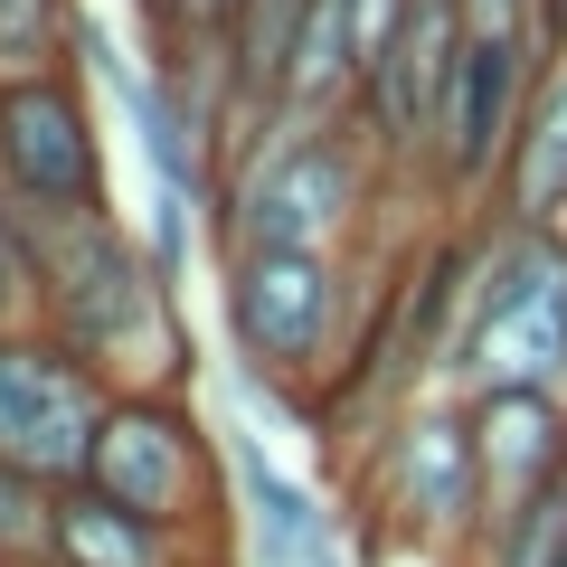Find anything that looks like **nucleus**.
<instances>
[{
  "mask_svg": "<svg viewBox=\"0 0 567 567\" xmlns=\"http://www.w3.org/2000/svg\"><path fill=\"white\" fill-rule=\"evenodd\" d=\"M76 0H0V85L39 76V66H76Z\"/></svg>",
  "mask_w": 567,
  "mask_h": 567,
  "instance_id": "dca6fc26",
  "label": "nucleus"
},
{
  "mask_svg": "<svg viewBox=\"0 0 567 567\" xmlns=\"http://www.w3.org/2000/svg\"><path fill=\"white\" fill-rule=\"evenodd\" d=\"M558 39H567V0H558Z\"/></svg>",
  "mask_w": 567,
  "mask_h": 567,
  "instance_id": "6ab92c4d",
  "label": "nucleus"
},
{
  "mask_svg": "<svg viewBox=\"0 0 567 567\" xmlns=\"http://www.w3.org/2000/svg\"><path fill=\"white\" fill-rule=\"evenodd\" d=\"M473 445H483V492H492V511L539 502L548 483H567V398H548V388L473 398Z\"/></svg>",
  "mask_w": 567,
  "mask_h": 567,
  "instance_id": "f8f14e48",
  "label": "nucleus"
},
{
  "mask_svg": "<svg viewBox=\"0 0 567 567\" xmlns=\"http://www.w3.org/2000/svg\"><path fill=\"white\" fill-rule=\"evenodd\" d=\"M48 529H58V492L39 473L0 464V558L10 567H48Z\"/></svg>",
  "mask_w": 567,
  "mask_h": 567,
  "instance_id": "f3484780",
  "label": "nucleus"
},
{
  "mask_svg": "<svg viewBox=\"0 0 567 567\" xmlns=\"http://www.w3.org/2000/svg\"><path fill=\"white\" fill-rule=\"evenodd\" d=\"M464 567H567V483H548L520 511H492L483 539L464 548Z\"/></svg>",
  "mask_w": 567,
  "mask_h": 567,
  "instance_id": "2eb2a0df",
  "label": "nucleus"
},
{
  "mask_svg": "<svg viewBox=\"0 0 567 567\" xmlns=\"http://www.w3.org/2000/svg\"><path fill=\"white\" fill-rule=\"evenodd\" d=\"M227 284V331L237 360L265 398H322L331 369L350 350V256H312V246H227L218 256Z\"/></svg>",
  "mask_w": 567,
  "mask_h": 567,
  "instance_id": "20e7f679",
  "label": "nucleus"
},
{
  "mask_svg": "<svg viewBox=\"0 0 567 567\" xmlns=\"http://www.w3.org/2000/svg\"><path fill=\"white\" fill-rule=\"evenodd\" d=\"M454 398H502V388H548L567 398V227H511L483 237V293L473 331L445 369Z\"/></svg>",
  "mask_w": 567,
  "mask_h": 567,
  "instance_id": "39448f33",
  "label": "nucleus"
},
{
  "mask_svg": "<svg viewBox=\"0 0 567 567\" xmlns=\"http://www.w3.org/2000/svg\"><path fill=\"white\" fill-rule=\"evenodd\" d=\"M539 66H548L539 48L464 39V66H454L445 114H435V171H425V189L445 208H492L502 199V171H511V142H520Z\"/></svg>",
  "mask_w": 567,
  "mask_h": 567,
  "instance_id": "9d476101",
  "label": "nucleus"
},
{
  "mask_svg": "<svg viewBox=\"0 0 567 567\" xmlns=\"http://www.w3.org/2000/svg\"><path fill=\"white\" fill-rule=\"evenodd\" d=\"M0 189L20 218L104 208V133L76 66H39V76L0 85Z\"/></svg>",
  "mask_w": 567,
  "mask_h": 567,
  "instance_id": "6e6552de",
  "label": "nucleus"
},
{
  "mask_svg": "<svg viewBox=\"0 0 567 567\" xmlns=\"http://www.w3.org/2000/svg\"><path fill=\"white\" fill-rule=\"evenodd\" d=\"M48 567H237V548L208 529H162L142 511L104 502L95 483L58 492V529H48Z\"/></svg>",
  "mask_w": 567,
  "mask_h": 567,
  "instance_id": "9b49d317",
  "label": "nucleus"
},
{
  "mask_svg": "<svg viewBox=\"0 0 567 567\" xmlns=\"http://www.w3.org/2000/svg\"><path fill=\"white\" fill-rule=\"evenodd\" d=\"M360 511L379 539L454 558L483 539L492 492H483V445H473V398H406L379 435H360Z\"/></svg>",
  "mask_w": 567,
  "mask_h": 567,
  "instance_id": "7ed1b4c3",
  "label": "nucleus"
},
{
  "mask_svg": "<svg viewBox=\"0 0 567 567\" xmlns=\"http://www.w3.org/2000/svg\"><path fill=\"white\" fill-rule=\"evenodd\" d=\"M492 218H511V227H567V39L548 48L539 85H529V114H520V142H511V171H502Z\"/></svg>",
  "mask_w": 567,
  "mask_h": 567,
  "instance_id": "ddd939ff",
  "label": "nucleus"
},
{
  "mask_svg": "<svg viewBox=\"0 0 567 567\" xmlns=\"http://www.w3.org/2000/svg\"><path fill=\"white\" fill-rule=\"evenodd\" d=\"M85 483H95L104 502L142 511V520H162V529L237 539L218 435L199 425L189 388H114V406H104V425H95V454H85Z\"/></svg>",
  "mask_w": 567,
  "mask_h": 567,
  "instance_id": "423d86ee",
  "label": "nucleus"
},
{
  "mask_svg": "<svg viewBox=\"0 0 567 567\" xmlns=\"http://www.w3.org/2000/svg\"><path fill=\"white\" fill-rule=\"evenodd\" d=\"M104 406H114V379H95L58 331H39V322L0 331V464L39 473L48 492L85 483Z\"/></svg>",
  "mask_w": 567,
  "mask_h": 567,
  "instance_id": "0eeeda50",
  "label": "nucleus"
},
{
  "mask_svg": "<svg viewBox=\"0 0 567 567\" xmlns=\"http://www.w3.org/2000/svg\"><path fill=\"white\" fill-rule=\"evenodd\" d=\"M29 246V322L58 331L95 379L114 388H189L199 341L181 312V275H171L114 208H48L20 218Z\"/></svg>",
  "mask_w": 567,
  "mask_h": 567,
  "instance_id": "f257e3e1",
  "label": "nucleus"
},
{
  "mask_svg": "<svg viewBox=\"0 0 567 567\" xmlns=\"http://www.w3.org/2000/svg\"><path fill=\"white\" fill-rule=\"evenodd\" d=\"M464 39H473L464 0H406L388 58L369 66L350 123H360V142L379 152L388 181H425V171H435V114H445V85H454V66H464Z\"/></svg>",
  "mask_w": 567,
  "mask_h": 567,
  "instance_id": "1a4fd4ad",
  "label": "nucleus"
},
{
  "mask_svg": "<svg viewBox=\"0 0 567 567\" xmlns=\"http://www.w3.org/2000/svg\"><path fill=\"white\" fill-rule=\"evenodd\" d=\"M0 322H29V246H20L10 189H0Z\"/></svg>",
  "mask_w": 567,
  "mask_h": 567,
  "instance_id": "a211bd4d",
  "label": "nucleus"
},
{
  "mask_svg": "<svg viewBox=\"0 0 567 567\" xmlns=\"http://www.w3.org/2000/svg\"><path fill=\"white\" fill-rule=\"evenodd\" d=\"M237 529H246V558L256 567H331L341 558V529L331 511H312L303 483H284L265 454H237Z\"/></svg>",
  "mask_w": 567,
  "mask_h": 567,
  "instance_id": "4468645a",
  "label": "nucleus"
},
{
  "mask_svg": "<svg viewBox=\"0 0 567 567\" xmlns=\"http://www.w3.org/2000/svg\"><path fill=\"white\" fill-rule=\"evenodd\" d=\"M0 331H10V322H0Z\"/></svg>",
  "mask_w": 567,
  "mask_h": 567,
  "instance_id": "aec40b11",
  "label": "nucleus"
},
{
  "mask_svg": "<svg viewBox=\"0 0 567 567\" xmlns=\"http://www.w3.org/2000/svg\"><path fill=\"white\" fill-rule=\"evenodd\" d=\"M0 567H10V558H0Z\"/></svg>",
  "mask_w": 567,
  "mask_h": 567,
  "instance_id": "412c9836",
  "label": "nucleus"
},
{
  "mask_svg": "<svg viewBox=\"0 0 567 567\" xmlns=\"http://www.w3.org/2000/svg\"><path fill=\"white\" fill-rule=\"evenodd\" d=\"M388 189L379 152L360 142V123H293L275 114L265 142L227 171L218 189V256L227 246H312V256H350L369 199Z\"/></svg>",
  "mask_w": 567,
  "mask_h": 567,
  "instance_id": "f03ea898",
  "label": "nucleus"
}]
</instances>
